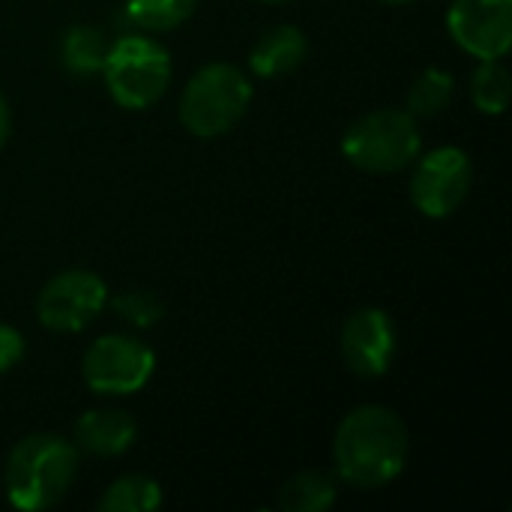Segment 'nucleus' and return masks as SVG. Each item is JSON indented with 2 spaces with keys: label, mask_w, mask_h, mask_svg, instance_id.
<instances>
[{
  "label": "nucleus",
  "mask_w": 512,
  "mask_h": 512,
  "mask_svg": "<svg viewBox=\"0 0 512 512\" xmlns=\"http://www.w3.org/2000/svg\"><path fill=\"white\" fill-rule=\"evenodd\" d=\"M333 456L345 483L381 489L396 480L408 462V432L390 408L363 405L339 423Z\"/></svg>",
  "instance_id": "f257e3e1"
},
{
  "label": "nucleus",
  "mask_w": 512,
  "mask_h": 512,
  "mask_svg": "<svg viewBox=\"0 0 512 512\" xmlns=\"http://www.w3.org/2000/svg\"><path fill=\"white\" fill-rule=\"evenodd\" d=\"M78 450L57 435L18 441L6 462V495L18 510H48L75 483Z\"/></svg>",
  "instance_id": "f03ea898"
},
{
  "label": "nucleus",
  "mask_w": 512,
  "mask_h": 512,
  "mask_svg": "<svg viewBox=\"0 0 512 512\" xmlns=\"http://www.w3.org/2000/svg\"><path fill=\"white\" fill-rule=\"evenodd\" d=\"M252 99L249 78L231 63H210L198 69L183 96H180V120L198 138H216L237 126Z\"/></svg>",
  "instance_id": "7ed1b4c3"
},
{
  "label": "nucleus",
  "mask_w": 512,
  "mask_h": 512,
  "mask_svg": "<svg viewBox=\"0 0 512 512\" xmlns=\"http://www.w3.org/2000/svg\"><path fill=\"white\" fill-rule=\"evenodd\" d=\"M342 150L357 168L372 171V174H387V171H399L417 159L420 132L408 111L381 108V111L360 117L348 129Z\"/></svg>",
  "instance_id": "20e7f679"
},
{
  "label": "nucleus",
  "mask_w": 512,
  "mask_h": 512,
  "mask_svg": "<svg viewBox=\"0 0 512 512\" xmlns=\"http://www.w3.org/2000/svg\"><path fill=\"white\" fill-rule=\"evenodd\" d=\"M102 72L111 96L123 108L141 111L168 90L171 57L159 42L147 36H123L111 45Z\"/></svg>",
  "instance_id": "39448f33"
},
{
  "label": "nucleus",
  "mask_w": 512,
  "mask_h": 512,
  "mask_svg": "<svg viewBox=\"0 0 512 512\" xmlns=\"http://www.w3.org/2000/svg\"><path fill=\"white\" fill-rule=\"evenodd\" d=\"M153 366H156V357L144 342L111 333V336L96 339L87 348L81 372H84V384L93 393L126 396V393L141 390L150 381Z\"/></svg>",
  "instance_id": "423d86ee"
},
{
  "label": "nucleus",
  "mask_w": 512,
  "mask_h": 512,
  "mask_svg": "<svg viewBox=\"0 0 512 512\" xmlns=\"http://www.w3.org/2000/svg\"><path fill=\"white\" fill-rule=\"evenodd\" d=\"M105 297H108V288L96 273L66 270L42 288L36 300V315L48 330L78 333L102 312Z\"/></svg>",
  "instance_id": "0eeeda50"
},
{
  "label": "nucleus",
  "mask_w": 512,
  "mask_h": 512,
  "mask_svg": "<svg viewBox=\"0 0 512 512\" xmlns=\"http://www.w3.org/2000/svg\"><path fill=\"white\" fill-rule=\"evenodd\" d=\"M471 177V159L459 147H438L420 159L411 180V198L426 216H450L465 204L471 192Z\"/></svg>",
  "instance_id": "6e6552de"
},
{
  "label": "nucleus",
  "mask_w": 512,
  "mask_h": 512,
  "mask_svg": "<svg viewBox=\"0 0 512 512\" xmlns=\"http://www.w3.org/2000/svg\"><path fill=\"white\" fill-rule=\"evenodd\" d=\"M453 39L480 60H498L512 45V0H453Z\"/></svg>",
  "instance_id": "1a4fd4ad"
},
{
  "label": "nucleus",
  "mask_w": 512,
  "mask_h": 512,
  "mask_svg": "<svg viewBox=\"0 0 512 512\" xmlns=\"http://www.w3.org/2000/svg\"><path fill=\"white\" fill-rule=\"evenodd\" d=\"M393 354H396V327L387 312L363 309L348 318L342 330V357L357 375L363 378L384 375Z\"/></svg>",
  "instance_id": "9d476101"
},
{
  "label": "nucleus",
  "mask_w": 512,
  "mask_h": 512,
  "mask_svg": "<svg viewBox=\"0 0 512 512\" xmlns=\"http://www.w3.org/2000/svg\"><path fill=\"white\" fill-rule=\"evenodd\" d=\"M75 444L90 456H120L135 444V423L126 411H87L75 426Z\"/></svg>",
  "instance_id": "9b49d317"
},
{
  "label": "nucleus",
  "mask_w": 512,
  "mask_h": 512,
  "mask_svg": "<svg viewBox=\"0 0 512 512\" xmlns=\"http://www.w3.org/2000/svg\"><path fill=\"white\" fill-rule=\"evenodd\" d=\"M306 51H309V42H306L303 30H297L291 24H279V27H270L255 42L249 63L258 75L273 78V75L294 72L306 60Z\"/></svg>",
  "instance_id": "f8f14e48"
},
{
  "label": "nucleus",
  "mask_w": 512,
  "mask_h": 512,
  "mask_svg": "<svg viewBox=\"0 0 512 512\" xmlns=\"http://www.w3.org/2000/svg\"><path fill=\"white\" fill-rule=\"evenodd\" d=\"M336 504V483L321 471H300L282 489V510L327 512Z\"/></svg>",
  "instance_id": "ddd939ff"
},
{
  "label": "nucleus",
  "mask_w": 512,
  "mask_h": 512,
  "mask_svg": "<svg viewBox=\"0 0 512 512\" xmlns=\"http://www.w3.org/2000/svg\"><path fill=\"white\" fill-rule=\"evenodd\" d=\"M159 507H162V489L156 480L144 474L120 477L99 501V510L105 512H150Z\"/></svg>",
  "instance_id": "4468645a"
},
{
  "label": "nucleus",
  "mask_w": 512,
  "mask_h": 512,
  "mask_svg": "<svg viewBox=\"0 0 512 512\" xmlns=\"http://www.w3.org/2000/svg\"><path fill=\"white\" fill-rule=\"evenodd\" d=\"M108 51H111V42L105 39V33L99 27H75L63 39V63L75 75L102 72L105 60H108Z\"/></svg>",
  "instance_id": "2eb2a0df"
},
{
  "label": "nucleus",
  "mask_w": 512,
  "mask_h": 512,
  "mask_svg": "<svg viewBox=\"0 0 512 512\" xmlns=\"http://www.w3.org/2000/svg\"><path fill=\"white\" fill-rule=\"evenodd\" d=\"M453 75L444 69H426L414 78L408 90V114L411 117H435L453 102Z\"/></svg>",
  "instance_id": "dca6fc26"
},
{
  "label": "nucleus",
  "mask_w": 512,
  "mask_h": 512,
  "mask_svg": "<svg viewBox=\"0 0 512 512\" xmlns=\"http://www.w3.org/2000/svg\"><path fill=\"white\" fill-rule=\"evenodd\" d=\"M471 96H474L477 108L486 111V114L507 111L512 99V78L507 66H501L498 60H483V66L474 72Z\"/></svg>",
  "instance_id": "f3484780"
},
{
  "label": "nucleus",
  "mask_w": 512,
  "mask_h": 512,
  "mask_svg": "<svg viewBox=\"0 0 512 512\" xmlns=\"http://www.w3.org/2000/svg\"><path fill=\"white\" fill-rule=\"evenodd\" d=\"M198 0H126V15L144 30H171L183 24Z\"/></svg>",
  "instance_id": "a211bd4d"
},
{
  "label": "nucleus",
  "mask_w": 512,
  "mask_h": 512,
  "mask_svg": "<svg viewBox=\"0 0 512 512\" xmlns=\"http://www.w3.org/2000/svg\"><path fill=\"white\" fill-rule=\"evenodd\" d=\"M114 309L123 321L135 327H153L162 321V300L153 291H126L114 300Z\"/></svg>",
  "instance_id": "6ab92c4d"
},
{
  "label": "nucleus",
  "mask_w": 512,
  "mask_h": 512,
  "mask_svg": "<svg viewBox=\"0 0 512 512\" xmlns=\"http://www.w3.org/2000/svg\"><path fill=\"white\" fill-rule=\"evenodd\" d=\"M24 357V339L18 330L0 324V372H9Z\"/></svg>",
  "instance_id": "aec40b11"
},
{
  "label": "nucleus",
  "mask_w": 512,
  "mask_h": 512,
  "mask_svg": "<svg viewBox=\"0 0 512 512\" xmlns=\"http://www.w3.org/2000/svg\"><path fill=\"white\" fill-rule=\"evenodd\" d=\"M9 132H12V114H9L6 96L0 93V150H3V144L9 141Z\"/></svg>",
  "instance_id": "412c9836"
},
{
  "label": "nucleus",
  "mask_w": 512,
  "mask_h": 512,
  "mask_svg": "<svg viewBox=\"0 0 512 512\" xmlns=\"http://www.w3.org/2000/svg\"><path fill=\"white\" fill-rule=\"evenodd\" d=\"M267 3H285V0H267Z\"/></svg>",
  "instance_id": "4be33fe9"
},
{
  "label": "nucleus",
  "mask_w": 512,
  "mask_h": 512,
  "mask_svg": "<svg viewBox=\"0 0 512 512\" xmlns=\"http://www.w3.org/2000/svg\"><path fill=\"white\" fill-rule=\"evenodd\" d=\"M390 3H399V0H390Z\"/></svg>",
  "instance_id": "5701e85b"
}]
</instances>
